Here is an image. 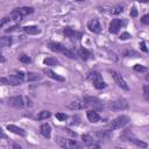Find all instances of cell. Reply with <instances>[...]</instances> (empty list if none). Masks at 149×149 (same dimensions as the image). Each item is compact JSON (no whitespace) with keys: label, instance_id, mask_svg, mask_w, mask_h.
Masks as SVG:
<instances>
[{"label":"cell","instance_id":"cell-1","mask_svg":"<svg viewBox=\"0 0 149 149\" xmlns=\"http://www.w3.org/2000/svg\"><path fill=\"white\" fill-rule=\"evenodd\" d=\"M7 104L15 108H28L33 106V101L27 95H15L7 100Z\"/></svg>","mask_w":149,"mask_h":149},{"label":"cell","instance_id":"cell-2","mask_svg":"<svg viewBox=\"0 0 149 149\" xmlns=\"http://www.w3.org/2000/svg\"><path fill=\"white\" fill-rule=\"evenodd\" d=\"M23 81H26V73L23 71H17L15 74H10L8 77L0 78V83H2L5 85H12V86L21 85Z\"/></svg>","mask_w":149,"mask_h":149},{"label":"cell","instance_id":"cell-3","mask_svg":"<svg viewBox=\"0 0 149 149\" xmlns=\"http://www.w3.org/2000/svg\"><path fill=\"white\" fill-rule=\"evenodd\" d=\"M34 8L33 7H29V6H23V7H17V8H14L9 16H10V20H15V21H20L23 16L26 15H29V14H33L34 13Z\"/></svg>","mask_w":149,"mask_h":149},{"label":"cell","instance_id":"cell-4","mask_svg":"<svg viewBox=\"0 0 149 149\" xmlns=\"http://www.w3.org/2000/svg\"><path fill=\"white\" fill-rule=\"evenodd\" d=\"M87 79L93 84V86L97 90H104V88L107 87V84L105 83V80L102 79V76L98 71H91V72H88Z\"/></svg>","mask_w":149,"mask_h":149},{"label":"cell","instance_id":"cell-5","mask_svg":"<svg viewBox=\"0 0 149 149\" xmlns=\"http://www.w3.org/2000/svg\"><path fill=\"white\" fill-rule=\"evenodd\" d=\"M83 101H84V105H85V108H91L92 111H95V112H101L104 109V104L100 99L95 98V97H84L83 98Z\"/></svg>","mask_w":149,"mask_h":149},{"label":"cell","instance_id":"cell-6","mask_svg":"<svg viewBox=\"0 0 149 149\" xmlns=\"http://www.w3.org/2000/svg\"><path fill=\"white\" fill-rule=\"evenodd\" d=\"M130 119L127 116V115H120L115 119H113L109 123H108V130H116V129H120V128H123L125 126H127L129 123Z\"/></svg>","mask_w":149,"mask_h":149},{"label":"cell","instance_id":"cell-7","mask_svg":"<svg viewBox=\"0 0 149 149\" xmlns=\"http://www.w3.org/2000/svg\"><path fill=\"white\" fill-rule=\"evenodd\" d=\"M58 144L63 148V149H80L81 144L79 142H77L76 140H71V139H63V137H58L57 139Z\"/></svg>","mask_w":149,"mask_h":149},{"label":"cell","instance_id":"cell-8","mask_svg":"<svg viewBox=\"0 0 149 149\" xmlns=\"http://www.w3.org/2000/svg\"><path fill=\"white\" fill-rule=\"evenodd\" d=\"M108 72L112 74L114 81L116 83V85H118L119 87H121V88L125 90V91H128V90H129V86H128L127 81L125 80V78L122 77V74H121L120 72H118V71H115V70H108Z\"/></svg>","mask_w":149,"mask_h":149},{"label":"cell","instance_id":"cell-9","mask_svg":"<svg viewBox=\"0 0 149 149\" xmlns=\"http://www.w3.org/2000/svg\"><path fill=\"white\" fill-rule=\"evenodd\" d=\"M128 107H129V104L125 98H118L116 100L109 102V108L113 111H123V109H127Z\"/></svg>","mask_w":149,"mask_h":149},{"label":"cell","instance_id":"cell-10","mask_svg":"<svg viewBox=\"0 0 149 149\" xmlns=\"http://www.w3.org/2000/svg\"><path fill=\"white\" fill-rule=\"evenodd\" d=\"M125 26V21L122 19H113L111 22H109V26H108V31L111 34H118L120 31V29Z\"/></svg>","mask_w":149,"mask_h":149},{"label":"cell","instance_id":"cell-11","mask_svg":"<svg viewBox=\"0 0 149 149\" xmlns=\"http://www.w3.org/2000/svg\"><path fill=\"white\" fill-rule=\"evenodd\" d=\"M86 27H87V29L91 33H94V34L101 33V24H100V22H99L98 19H91V20H88Z\"/></svg>","mask_w":149,"mask_h":149},{"label":"cell","instance_id":"cell-12","mask_svg":"<svg viewBox=\"0 0 149 149\" xmlns=\"http://www.w3.org/2000/svg\"><path fill=\"white\" fill-rule=\"evenodd\" d=\"M63 34L68 38H77V40L81 38V36H83V33L81 31H77V30L72 29L71 27H65L63 29Z\"/></svg>","mask_w":149,"mask_h":149},{"label":"cell","instance_id":"cell-13","mask_svg":"<svg viewBox=\"0 0 149 149\" xmlns=\"http://www.w3.org/2000/svg\"><path fill=\"white\" fill-rule=\"evenodd\" d=\"M77 56H78L80 59H83V61H88V59L93 58V54H92L90 50H87L86 48H84V47H81V48L78 49Z\"/></svg>","mask_w":149,"mask_h":149},{"label":"cell","instance_id":"cell-14","mask_svg":"<svg viewBox=\"0 0 149 149\" xmlns=\"http://www.w3.org/2000/svg\"><path fill=\"white\" fill-rule=\"evenodd\" d=\"M48 48L54 51V52H63L66 48L61 43V42H56V41H51L48 43Z\"/></svg>","mask_w":149,"mask_h":149},{"label":"cell","instance_id":"cell-15","mask_svg":"<svg viewBox=\"0 0 149 149\" xmlns=\"http://www.w3.org/2000/svg\"><path fill=\"white\" fill-rule=\"evenodd\" d=\"M66 107L70 108V109L78 111V109H83V108H85V105H84L83 99H76V100L70 101V102L66 105Z\"/></svg>","mask_w":149,"mask_h":149},{"label":"cell","instance_id":"cell-16","mask_svg":"<svg viewBox=\"0 0 149 149\" xmlns=\"http://www.w3.org/2000/svg\"><path fill=\"white\" fill-rule=\"evenodd\" d=\"M86 118H87V120H88L90 122H92V123H97V122L101 121V116L98 114V112L92 111V109H87V112H86Z\"/></svg>","mask_w":149,"mask_h":149},{"label":"cell","instance_id":"cell-17","mask_svg":"<svg viewBox=\"0 0 149 149\" xmlns=\"http://www.w3.org/2000/svg\"><path fill=\"white\" fill-rule=\"evenodd\" d=\"M40 133H41V135L43 137H45L47 140H49L51 137V127H50V125L47 123V122L45 123H42L40 126Z\"/></svg>","mask_w":149,"mask_h":149},{"label":"cell","instance_id":"cell-18","mask_svg":"<svg viewBox=\"0 0 149 149\" xmlns=\"http://www.w3.org/2000/svg\"><path fill=\"white\" fill-rule=\"evenodd\" d=\"M43 72H44V74H47L49 78H51V79H54V80H56V81H65V78H64V77H62L61 74L56 73L55 71H52V70H50V69H44Z\"/></svg>","mask_w":149,"mask_h":149},{"label":"cell","instance_id":"cell-19","mask_svg":"<svg viewBox=\"0 0 149 149\" xmlns=\"http://www.w3.org/2000/svg\"><path fill=\"white\" fill-rule=\"evenodd\" d=\"M6 128H7V130H9L10 133L16 134V135H19V136H26V134H27L23 128L17 127V126H15V125H7Z\"/></svg>","mask_w":149,"mask_h":149},{"label":"cell","instance_id":"cell-20","mask_svg":"<svg viewBox=\"0 0 149 149\" xmlns=\"http://www.w3.org/2000/svg\"><path fill=\"white\" fill-rule=\"evenodd\" d=\"M22 30L28 35H37L41 33V30L37 26H24V27H22Z\"/></svg>","mask_w":149,"mask_h":149},{"label":"cell","instance_id":"cell-21","mask_svg":"<svg viewBox=\"0 0 149 149\" xmlns=\"http://www.w3.org/2000/svg\"><path fill=\"white\" fill-rule=\"evenodd\" d=\"M42 77H41V74H38V73H36V72H33V71H28V72H26V81H37V80H40Z\"/></svg>","mask_w":149,"mask_h":149},{"label":"cell","instance_id":"cell-22","mask_svg":"<svg viewBox=\"0 0 149 149\" xmlns=\"http://www.w3.org/2000/svg\"><path fill=\"white\" fill-rule=\"evenodd\" d=\"M109 136H111V132H109L108 129H100V130H98V132L95 133V137H97L98 140H100V141L107 140Z\"/></svg>","mask_w":149,"mask_h":149},{"label":"cell","instance_id":"cell-23","mask_svg":"<svg viewBox=\"0 0 149 149\" xmlns=\"http://www.w3.org/2000/svg\"><path fill=\"white\" fill-rule=\"evenodd\" d=\"M13 43V40L10 36H3L0 37V48H6V47H10Z\"/></svg>","mask_w":149,"mask_h":149},{"label":"cell","instance_id":"cell-24","mask_svg":"<svg viewBox=\"0 0 149 149\" xmlns=\"http://www.w3.org/2000/svg\"><path fill=\"white\" fill-rule=\"evenodd\" d=\"M50 116H51V113H50L49 111H41V112H38V113L36 114L35 119L38 120V121H41V120H47V119H49Z\"/></svg>","mask_w":149,"mask_h":149},{"label":"cell","instance_id":"cell-25","mask_svg":"<svg viewBox=\"0 0 149 149\" xmlns=\"http://www.w3.org/2000/svg\"><path fill=\"white\" fill-rule=\"evenodd\" d=\"M123 8H125L123 5L118 3V5H115V6L112 7V9H111V14H112V15H119V14H121V13L123 12Z\"/></svg>","mask_w":149,"mask_h":149},{"label":"cell","instance_id":"cell-26","mask_svg":"<svg viewBox=\"0 0 149 149\" xmlns=\"http://www.w3.org/2000/svg\"><path fill=\"white\" fill-rule=\"evenodd\" d=\"M43 64L48 65V66H56V65H58V61L55 57H47L43 59Z\"/></svg>","mask_w":149,"mask_h":149},{"label":"cell","instance_id":"cell-27","mask_svg":"<svg viewBox=\"0 0 149 149\" xmlns=\"http://www.w3.org/2000/svg\"><path fill=\"white\" fill-rule=\"evenodd\" d=\"M128 141L129 142H132V143H134L135 146H139V147H141V148H144V149H147L148 148V144L146 143V142H143V141H141V140H136V139H128Z\"/></svg>","mask_w":149,"mask_h":149},{"label":"cell","instance_id":"cell-28","mask_svg":"<svg viewBox=\"0 0 149 149\" xmlns=\"http://www.w3.org/2000/svg\"><path fill=\"white\" fill-rule=\"evenodd\" d=\"M62 54H64L65 56H68L69 58H72V59H76L78 56H77V52L74 50H71V49H65Z\"/></svg>","mask_w":149,"mask_h":149},{"label":"cell","instance_id":"cell-29","mask_svg":"<svg viewBox=\"0 0 149 149\" xmlns=\"http://www.w3.org/2000/svg\"><path fill=\"white\" fill-rule=\"evenodd\" d=\"M81 141H83V143L90 146V144L93 143V137H92L90 134H83V135H81Z\"/></svg>","mask_w":149,"mask_h":149},{"label":"cell","instance_id":"cell-30","mask_svg":"<svg viewBox=\"0 0 149 149\" xmlns=\"http://www.w3.org/2000/svg\"><path fill=\"white\" fill-rule=\"evenodd\" d=\"M19 61H20L21 63H23V64H29V63H31V58H30L28 55H26V54L20 55V56H19Z\"/></svg>","mask_w":149,"mask_h":149},{"label":"cell","instance_id":"cell-31","mask_svg":"<svg viewBox=\"0 0 149 149\" xmlns=\"http://www.w3.org/2000/svg\"><path fill=\"white\" fill-rule=\"evenodd\" d=\"M55 116H56V119L58 120V121H65V120H68V114H65V113H62V112H57L56 114H55Z\"/></svg>","mask_w":149,"mask_h":149},{"label":"cell","instance_id":"cell-32","mask_svg":"<svg viewBox=\"0 0 149 149\" xmlns=\"http://www.w3.org/2000/svg\"><path fill=\"white\" fill-rule=\"evenodd\" d=\"M123 56L125 57H139V54L136 51H133V50H126L123 52Z\"/></svg>","mask_w":149,"mask_h":149},{"label":"cell","instance_id":"cell-33","mask_svg":"<svg viewBox=\"0 0 149 149\" xmlns=\"http://www.w3.org/2000/svg\"><path fill=\"white\" fill-rule=\"evenodd\" d=\"M134 70L137 71V72H146L147 71V68L143 66V65H141V64H135L134 65Z\"/></svg>","mask_w":149,"mask_h":149},{"label":"cell","instance_id":"cell-34","mask_svg":"<svg viewBox=\"0 0 149 149\" xmlns=\"http://www.w3.org/2000/svg\"><path fill=\"white\" fill-rule=\"evenodd\" d=\"M143 95H144V99L148 101L149 100V86H148V84H146L143 86Z\"/></svg>","mask_w":149,"mask_h":149},{"label":"cell","instance_id":"cell-35","mask_svg":"<svg viewBox=\"0 0 149 149\" xmlns=\"http://www.w3.org/2000/svg\"><path fill=\"white\" fill-rule=\"evenodd\" d=\"M130 37H132V35H130L129 33H127V31H125V33H122V34L120 35V37H119V38H120L121 41H126V40H129Z\"/></svg>","mask_w":149,"mask_h":149},{"label":"cell","instance_id":"cell-36","mask_svg":"<svg viewBox=\"0 0 149 149\" xmlns=\"http://www.w3.org/2000/svg\"><path fill=\"white\" fill-rule=\"evenodd\" d=\"M10 21V16H5V17H2V19H0V28L1 27H3L6 23H8Z\"/></svg>","mask_w":149,"mask_h":149},{"label":"cell","instance_id":"cell-37","mask_svg":"<svg viewBox=\"0 0 149 149\" xmlns=\"http://www.w3.org/2000/svg\"><path fill=\"white\" fill-rule=\"evenodd\" d=\"M149 15L148 14H146V15H143L142 17H141V22L143 23V24H149Z\"/></svg>","mask_w":149,"mask_h":149},{"label":"cell","instance_id":"cell-38","mask_svg":"<svg viewBox=\"0 0 149 149\" xmlns=\"http://www.w3.org/2000/svg\"><path fill=\"white\" fill-rule=\"evenodd\" d=\"M140 48H141V50H142L143 52H148V49H147V47H146V42H144V41H141V42H140Z\"/></svg>","mask_w":149,"mask_h":149},{"label":"cell","instance_id":"cell-39","mask_svg":"<svg viewBox=\"0 0 149 149\" xmlns=\"http://www.w3.org/2000/svg\"><path fill=\"white\" fill-rule=\"evenodd\" d=\"M130 16H132V17H136V16H137V9H136L135 7H133V8L130 9Z\"/></svg>","mask_w":149,"mask_h":149},{"label":"cell","instance_id":"cell-40","mask_svg":"<svg viewBox=\"0 0 149 149\" xmlns=\"http://www.w3.org/2000/svg\"><path fill=\"white\" fill-rule=\"evenodd\" d=\"M17 28H19V26H17V24H15V26L10 27L9 29H6V33H10V31H13V30H16Z\"/></svg>","mask_w":149,"mask_h":149},{"label":"cell","instance_id":"cell-41","mask_svg":"<svg viewBox=\"0 0 149 149\" xmlns=\"http://www.w3.org/2000/svg\"><path fill=\"white\" fill-rule=\"evenodd\" d=\"M88 149H100V147H99L98 144H93V143H92V144L88 146Z\"/></svg>","mask_w":149,"mask_h":149},{"label":"cell","instance_id":"cell-42","mask_svg":"<svg viewBox=\"0 0 149 149\" xmlns=\"http://www.w3.org/2000/svg\"><path fill=\"white\" fill-rule=\"evenodd\" d=\"M13 149H22V147L17 143H13Z\"/></svg>","mask_w":149,"mask_h":149},{"label":"cell","instance_id":"cell-43","mask_svg":"<svg viewBox=\"0 0 149 149\" xmlns=\"http://www.w3.org/2000/svg\"><path fill=\"white\" fill-rule=\"evenodd\" d=\"M0 137H2V139H6V135H5V133L2 132V128L0 127Z\"/></svg>","mask_w":149,"mask_h":149},{"label":"cell","instance_id":"cell-44","mask_svg":"<svg viewBox=\"0 0 149 149\" xmlns=\"http://www.w3.org/2000/svg\"><path fill=\"white\" fill-rule=\"evenodd\" d=\"M6 62V59H5V57L2 56V54L0 52V63H5Z\"/></svg>","mask_w":149,"mask_h":149},{"label":"cell","instance_id":"cell-45","mask_svg":"<svg viewBox=\"0 0 149 149\" xmlns=\"http://www.w3.org/2000/svg\"><path fill=\"white\" fill-rule=\"evenodd\" d=\"M116 149H125V148H116Z\"/></svg>","mask_w":149,"mask_h":149}]
</instances>
